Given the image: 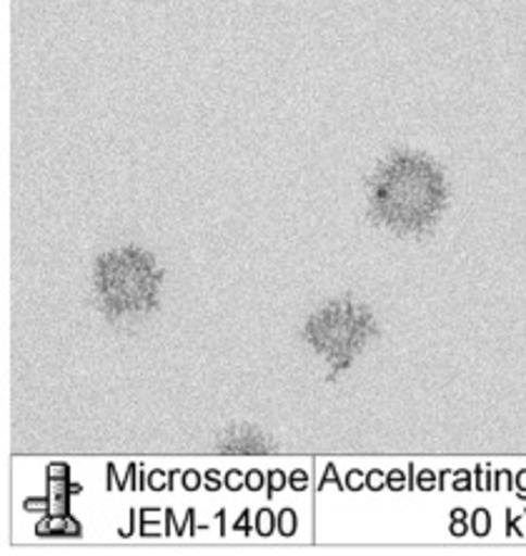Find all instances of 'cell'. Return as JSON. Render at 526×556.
<instances>
[{
    "label": "cell",
    "instance_id": "obj_1",
    "mask_svg": "<svg viewBox=\"0 0 526 556\" xmlns=\"http://www.w3.org/2000/svg\"><path fill=\"white\" fill-rule=\"evenodd\" d=\"M447 201V178L437 163L422 153L389 155L368 181L372 216L399 236L429 233L439 224Z\"/></svg>",
    "mask_w": 526,
    "mask_h": 556
},
{
    "label": "cell",
    "instance_id": "obj_2",
    "mask_svg": "<svg viewBox=\"0 0 526 556\" xmlns=\"http://www.w3.org/2000/svg\"><path fill=\"white\" fill-rule=\"evenodd\" d=\"M163 268L141 247H118L101 253L93 266V296L103 316L134 318L159 306Z\"/></svg>",
    "mask_w": 526,
    "mask_h": 556
},
{
    "label": "cell",
    "instance_id": "obj_3",
    "mask_svg": "<svg viewBox=\"0 0 526 556\" xmlns=\"http://www.w3.org/2000/svg\"><path fill=\"white\" fill-rule=\"evenodd\" d=\"M376 324L372 311L349 299L331 301L318 308L306 324V339L336 371L347 369L356 358L368 339L374 337Z\"/></svg>",
    "mask_w": 526,
    "mask_h": 556
},
{
    "label": "cell",
    "instance_id": "obj_4",
    "mask_svg": "<svg viewBox=\"0 0 526 556\" xmlns=\"http://www.w3.org/2000/svg\"><path fill=\"white\" fill-rule=\"evenodd\" d=\"M48 489L51 492L46 498H28L26 509H46V519L40 525H48V529L40 531L38 536H78L80 527L78 521L71 517V492H80L78 486L71 484V469L65 464H53L48 469Z\"/></svg>",
    "mask_w": 526,
    "mask_h": 556
},
{
    "label": "cell",
    "instance_id": "obj_5",
    "mask_svg": "<svg viewBox=\"0 0 526 556\" xmlns=\"http://www.w3.org/2000/svg\"><path fill=\"white\" fill-rule=\"evenodd\" d=\"M216 448L228 454H266L268 448H274V444H271V437H266V433L259 429L236 427L228 429L224 437L218 439Z\"/></svg>",
    "mask_w": 526,
    "mask_h": 556
},
{
    "label": "cell",
    "instance_id": "obj_6",
    "mask_svg": "<svg viewBox=\"0 0 526 556\" xmlns=\"http://www.w3.org/2000/svg\"><path fill=\"white\" fill-rule=\"evenodd\" d=\"M296 531V511L293 509H284L281 511V534L291 536Z\"/></svg>",
    "mask_w": 526,
    "mask_h": 556
},
{
    "label": "cell",
    "instance_id": "obj_7",
    "mask_svg": "<svg viewBox=\"0 0 526 556\" xmlns=\"http://www.w3.org/2000/svg\"><path fill=\"white\" fill-rule=\"evenodd\" d=\"M268 479L274 481V484H271V492H278V489H284V473L281 471H271Z\"/></svg>",
    "mask_w": 526,
    "mask_h": 556
},
{
    "label": "cell",
    "instance_id": "obj_8",
    "mask_svg": "<svg viewBox=\"0 0 526 556\" xmlns=\"http://www.w3.org/2000/svg\"><path fill=\"white\" fill-rule=\"evenodd\" d=\"M261 481H263V477L259 471H251L249 477H246V484H249V489H253V492H256V489H261Z\"/></svg>",
    "mask_w": 526,
    "mask_h": 556
},
{
    "label": "cell",
    "instance_id": "obj_9",
    "mask_svg": "<svg viewBox=\"0 0 526 556\" xmlns=\"http://www.w3.org/2000/svg\"><path fill=\"white\" fill-rule=\"evenodd\" d=\"M184 481H186V489H196V486H199V473L188 471L186 477H184Z\"/></svg>",
    "mask_w": 526,
    "mask_h": 556
},
{
    "label": "cell",
    "instance_id": "obj_10",
    "mask_svg": "<svg viewBox=\"0 0 526 556\" xmlns=\"http://www.w3.org/2000/svg\"><path fill=\"white\" fill-rule=\"evenodd\" d=\"M303 481H306V477H303V471H296L293 477H291V486L293 489H303L306 484H303Z\"/></svg>",
    "mask_w": 526,
    "mask_h": 556
},
{
    "label": "cell",
    "instance_id": "obj_11",
    "mask_svg": "<svg viewBox=\"0 0 526 556\" xmlns=\"http://www.w3.org/2000/svg\"><path fill=\"white\" fill-rule=\"evenodd\" d=\"M205 481H209V484H205V486H209V489H218L221 484H218V479H216V473H209V477H205Z\"/></svg>",
    "mask_w": 526,
    "mask_h": 556
},
{
    "label": "cell",
    "instance_id": "obj_12",
    "mask_svg": "<svg viewBox=\"0 0 526 556\" xmlns=\"http://www.w3.org/2000/svg\"><path fill=\"white\" fill-rule=\"evenodd\" d=\"M226 481H231V484H228L231 489H241V484H238V481H241V479H238V473H236V471L228 473V479H226Z\"/></svg>",
    "mask_w": 526,
    "mask_h": 556
}]
</instances>
